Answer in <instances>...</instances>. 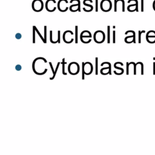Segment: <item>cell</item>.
Returning a JSON list of instances; mask_svg holds the SVG:
<instances>
[{
  "label": "cell",
  "instance_id": "obj_1",
  "mask_svg": "<svg viewBox=\"0 0 155 155\" xmlns=\"http://www.w3.org/2000/svg\"><path fill=\"white\" fill-rule=\"evenodd\" d=\"M33 10L36 12H40L44 8V3L42 0H34L32 4Z\"/></svg>",
  "mask_w": 155,
  "mask_h": 155
},
{
  "label": "cell",
  "instance_id": "obj_2",
  "mask_svg": "<svg viewBox=\"0 0 155 155\" xmlns=\"http://www.w3.org/2000/svg\"><path fill=\"white\" fill-rule=\"evenodd\" d=\"M101 10L104 12H108L112 8V3L110 0H102L100 4Z\"/></svg>",
  "mask_w": 155,
  "mask_h": 155
},
{
  "label": "cell",
  "instance_id": "obj_3",
  "mask_svg": "<svg viewBox=\"0 0 155 155\" xmlns=\"http://www.w3.org/2000/svg\"><path fill=\"white\" fill-rule=\"evenodd\" d=\"M93 38H94V41L98 43V44H101V43L105 41L106 35H105L104 32L101 30H98L94 32Z\"/></svg>",
  "mask_w": 155,
  "mask_h": 155
},
{
  "label": "cell",
  "instance_id": "obj_4",
  "mask_svg": "<svg viewBox=\"0 0 155 155\" xmlns=\"http://www.w3.org/2000/svg\"><path fill=\"white\" fill-rule=\"evenodd\" d=\"M131 1H134L135 2V4H131V5H129L128 7H127V10L129 12H133L132 10H130V8L133 6H136V12H138V0H128V3H130Z\"/></svg>",
  "mask_w": 155,
  "mask_h": 155
},
{
  "label": "cell",
  "instance_id": "obj_5",
  "mask_svg": "<svg viewBox=\"0 0 155 155\" xmlns=\"http://www.w3.org/2000/svg\"><path fill=\"white\" fill-rule=\"evenodd\" d=\"M85 32H86V30L82 32L81 34V35H80V39H81V42H82L83 43H84V44H88V43H89V42H91L92 40H89L88 41H87V42H86V41H84V40H83V38H91V37H92V35H86V36H84V34H85Z\"/></svg>",
  "mask_w": 155,
  "mask_h": 155
},
{
  "label": "cell",
  "instance_id": "obj_6",
  "mask_svg": "<svg viewBox=\"0 0 155 155\" xmlns=\"http://www.w3.org/2000/svg\"><path fill=\"white\" fill-rule=\"evenodd\" d=\"M78 26H75V43H78Z\"/></svg>",
  "mask_w": 155,
  "mask_h": 155
},
{
  "label": "cell",
  "instance_id": "obj_7",
  "mask_svg": "<svg viewBox=\"0 0 155 155\" xmlns=\"http://www.w3.org/2000/svg\"><path fill=\"white\" fill-rule=\"evenodd\" d=\"M60 63H61V62H58V64H57L56 67V69H55V70H54V75H53L52 77L50 78V80H54V77H55L56 74V73H57V70H58V68H59V66H60Z\"/></svg>",
  "mask_w": 155,
  "mask_h": 155
},
{
  "label": "cell",
  "instance_id": "obj_8",
  "mask_svg": "<svg viewBox=\"0 0 155 155\" xmlns=\"http://www.w3.org/2000/svg\"><path fill=\"white\" fill-rule=\"evenodd\" d=\"M67 62H65V58H63L62 59V74H64V75H66L67 74L65 72V65Z\"/></svg>",
  "mask_w": 155,
  "mask_h": 155
},
{
  "label": "cell",
  "instance_id": "obj_9",
  "mask_svg": "<svg viewBox=\"0 0 155 155\" xmlns=\"http://www.w3.org/2000/svg\"><path fill=\"white\" fill-rule=\"evenodd\" d=\"M33 27H35V30H36V32H37V34H38L39 36H40V38H41V40H42V41H43V42H44V43H45V40H44V38H43V37H42V36L41 35V34H40V32H39V30H38V28H36V27L35 26H33Z\"/></svg>",
  "mask_w": 155,
  "mask_h": 155
},
{
  "label": "cell",
  "instance_id": "obj_10",
  "mask_svg": "<svg viewBox=\"0 0 155 155\" xmlns=\"http://www.w3.org/2000/svg\"><path fill=\"white\" fill-rule=\"evenodd\" d=\"M84 66H85V63L82 62V80H84V75H85V70H84Z\"/></svg>",
  "mask_w": 155,
  "mask_h": 155
},
{
  "label": "cell",
  "instance_id": "obj_11",
  "mask_svg": "<svg viewBox=\"0 0 155 155\" xmlns=\"http://www.w3.org/2000/svg\"><path fill=\"white\" fill-rule=\"evenodd\" d=\"M132 33V34H133V42L134 43H136V35H135V32H134V31H132V30H129V31H127L126 32V33H125V34L126 35H127V34H128V33Z\"/></svg>",
  "mask_w": 155,
  "mask_h": 155
},
{
  "label": "cell",
  "instance_id": "obj_12",
  "mask_svg": "<svg viewBox=\"0 0 155 155\" xmlns=\"http://www.w3.org/2000/svg\"><path fill=\"white\" fill-rule=\"evenodd\" d=\"M110 27L108 26H107V42L110 43Z\"/></svg>",
  "mask_w": 155,
  "mask_h": 155
},
{
  "label": "cell",
  "instance_id": "obj_13",
  "mask_svg": "<svg viewBox=\"0 0 155 155\" xmlns=\"http://www.w3.org/2000/svg\"><path fill=\"white\" fill-rule=\"evenodd\" d=\"M104 64H108V66H109V72H108V73H109V74H110V75H111L112 74H111V67H112V66H111V64H110V62H103L102 64H101V66H103L104 65Z\"/></svg>",
  "mask_w": 155,
  "mask_h": 155
},
{
  "label": "cell",
  "instance_id": "obj_14",
  "mask_svg": "<svg viewBox=\"0 0 155 155\" xmlns=\"http://www.w3.org/2000/svg\"><path fill=\"white\" fill-rule=\"evenodd\" d=\"M73 1H77L78 4V12H81V8H80V4H81V2H80V0H71L70 1V3L73 2Z\"/></svg>",
  "mask_w": 155,
  "mask_h": 155
},
{
  "label": "cell",
  "instance_id": "obj_15",
  "mask_svg": "<svg viewBox=\"0 0 155 155\" xmlns=\"http://www.w3.org/2000/svg\"><path fill=\"white\" fill-rule=\"evenodd\" d=\"M52 32H53L50 30V42L52 43H54V44H56V43H58V41H54L52 40Z\"/></svg>",
  "mask_w": 155,
  "mask_h": 155
},
{
  "label": "cell",
  "instance_id": "obj_16",
  "mask_svg": "<svg viewBox=\"0 0 155 155\" xmlns=\"http://www.w3.org/2000/svg\"><path fill=\"white\" fill-rule=\"evenodd\" d=\"M35 32L36 30L35 27H33V43H35Z\"/></svg>",
  "mask_w": 155,
  "mask_h": 155
},
{
  "label": "cell",
  "instance_id": "obj_17",
  "mask_svg": "<svg viewBox=\"0 0 155 155\" xmlns=\"http://www.w3.org/2000/svg\"><path fill=\"white\" fill-rule=\"evenodd\" d=\"M44 40H45V43L47 42V26H44Z\"/></svg>",
  "mask_w": 155,
  "mask_h": 155
},
{
  "label": "cell",
  "instance_id": "obj_18",
  "mask_svg": "<svg viewBox=\"0 0 155 155\" xmlns=\"http://www.w3.org/2000/svg\"><path fill=\"white\" fill-rule=\"evenodd\" d=\"M95 62H96V75H98V58H95Z\"/></svg>",
  "mask_w": 155,
  "mask_h": 155
},
{
  "label": "cell",
  "instance_id": "obj_19",
  "mask_svg": "<svg viewBox=\"0 0 155 155\" xmlns=\"http://www.w3.org/2000/svg\"><path fill=\"white\" fill-rule=\"evenodd\" d=\"M145 31L143 30V31H139V43H140L141 42V39H140V36H141V34H143V33H144Z\"/></svg>",
  "mask_w": 155,
  "mask_h": 155
},
{
  "label": "cell",
  "instance_id": "obj_20",
  "mask_svg": "<svg viewBox=\"0 0 155 155\" xmlns=\"http://www.w3.org/2000/svg\"><path fill=\"white\" fill-rule=\"evenodd\" d=\"M115 35H116V32L115 30H114L113 32V43H115L116 42Z\"/></svg>",
  "mask_w": 155,
  "mask_h": 155
},
{
  "label": "cell",
  "instance_id": "obj_21",
  "mask_svg": "<svg viewBox=\"0 0 155 155\" xmlns=\"http://www.w3.org/2000/svg\"><path fill=\"white\" fill-rule=\"evenodd\" d=\"M118 2V0H114V12H117V3Z\"/></svg>",
  "mask_w": 155,
  "mask_h": 155
},
{
  "label": "cell",
  "instance_id": "obj_22",
  "mask_svg": "<svg viewBox=\"0 0 155 155\" xmlns=\"http://www.w3.org/2000/svg\"><path fill=\"white\" fill-rule=\"evenodd\" d=\"M60 36H61V31L58 30V40L57 41H58V43H60Z\"/></svg>",
  "mask_w": 155,
  "mask_h": 155
},
{
  "label": "cell",
  "instance_id": "obj_23",
  "mask_svg": "<svg viewBox=\"0 0 155 155\" xmlns=\"http://www.w3.org/2000/svg\"><path fill=\"white\" fill-rule=\"evenodd\" d=\"M83 4H84V5L86 6H88V7H90V8H92V9H93V6H92V5H90V4H88L86 3V2H85V1H83Z\"/></svg>",
  "mask_w": 155,
  "mask_h": 155
},
{
  "label": "cell",
  "instance_id": "obj_24",
  "mask_svg": "<svg viewBox=\"0 0 155 155\" xmlns=\"http://www.w3.org/2000/svg\"><path fill=\"white\" fill-rule=\"evenodd\" d=\"M15 37H16V38L17 39V40H20V39L21 38L22 36H21V34H19V33H18V34H17L16 35H15Z\"/></svg>",
  "mask_w": 155,
  "mask_h": 155
},
{
  "label": "cell",
  "instance_id": "obj_25",
  "mask_svg": "<svg viewBox=\"0 0 155 155\" xmlns=\"http://www.w3.org/2000/svg\"><path fill=\"white\" fill-rule=\"evenodd\" d=\"M96 12H98V0H96Z\"/></svg>",
  "mask_w": 155,
  "mask_h": 155
},
{
  "label": "cell",
  "instance_id": "obj_26",
  "mask_svg": "<svg viewBox=\"0 0 155 155\" xmlns=\"http://www.w3.org/2000/svg\"><path fill=\"white\" fill-rule=\"evenodd\" d=\"M15 68H16V70H18V71H20V70H21V66L18 64V65H17L16 66Z\"/></svg>",
  "mask_w": 155,
  "mask_h": 155
},
{
  "label": "cell",
  "instance_id": "obj_27",
  "mask_svg": "<svg viewBox=\"0 0 155 155\" xmlns=\"http://www.w3.org/2000/svg\"><path fill=\"white\" fill-rule=\"evenodd\" d=\"M49 64H50V66L51 69H52V71L53 74H54V67H53V66H52V64L51 62H49Z\"/></svg>",
  "mask_w": 155,
  "mask_h": 155
},
{
  "label": "cell",
  "instance_id": "obj_28",
  "mask_svg": "<svg viewBox=\"0 0 155 155\" xmlns=\"http://www.w3.org/2000/svg\"><path fill=\"white\" fill-rule=\"evenodd\" d=\"M141 11H144V0H141Z\"/></svg>",
  "mask_w": 155,
  "mask_h": 155
},
{
  "label": "cell",
  "instance_id": "obj_29",
  "mask_svg": "<svg viewBox=\"0 0 155 155\" xmlns=\"http://www.w3.org/2000/svg\"><path fill=\"white\" fill-rule=\"evenodd\" d=\"M129 63L128 62H127V74H128V67H129Z\"/></svg>",
  "mask_w": 155,
  "mask_h": 155
},
{
  "label": "cell",
  "instance_id": "obj_30",
  "mask_svg": "<svg viewBox=\"0 0 155 155\" xmlns=\"http://www.w3.org/2000/svg\"><path fill=\"white\" fill-rule=\"evenodd\" d=\"M153 67H154V68H153V74H155V62L153 63Z\"/></svg>",
  "mask_w": 155,
  "mask_h": 155
}]
</instances>
